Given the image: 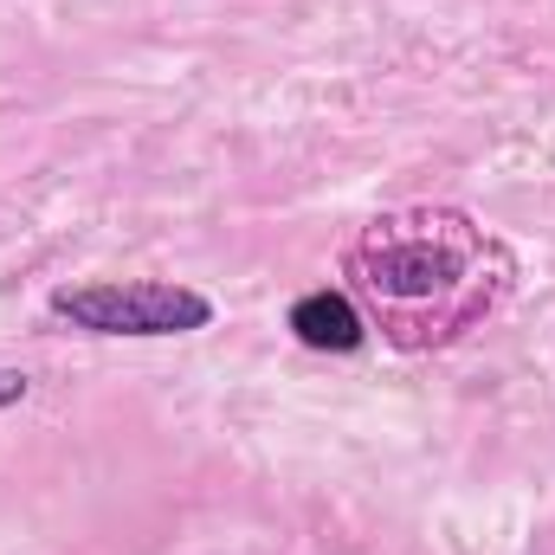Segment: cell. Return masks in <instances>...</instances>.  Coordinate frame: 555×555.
I'll return each mask as SVG.
<instances>
[{
    "label": "cell",
    "instance_id": "277c9868",
    "mask_svg": "<svg viewBox=\"0 0 555 555\" xmlns=\"http://www.w3.org/2000/svg\"><path fill=\"white\" fill-rule=\"evenodd\" d=\"M20 395H26V375H13V369H0V408H7V401H20Z\"/></svg>",
    "mask_w": 555,
    "mask_h": 555
},
{
    "label": "cell",
    "instance_id": "3957f363",
    "mask_svg": "<svg viewBox=\"0 0 555 555\" xmlns=\"http://www.w3.org/2000/svg\"><path fill=\"white\" fill-rule=\"evenodd\" d=\"M459 272V259H446V253H433V246H414V253H388L382 266H375V291L388 284V291H433L439 278Z\"/></svg>",
    "mask_w": 555,
    "mask_h": 555
},
{
    "label": "cell",
    "instance_id": "6da1fadb",
    "mask_svg": "<svg viewBox=\"0 0 555 555\" xmlns=\"http://www.w3.org/2000/svg\"><path fill=\"white\" fill-rule=\"evenodd\" d=\"M52 317L91 336H188L214 323V304L188 284L162 278H111V284H65L52 291Z\"/></svg>",
    "mask_w": 555,
    "mask_h": 555
},
{
    "label": "cell",
    "instance_id": "7a4b0ae2",
    "mask_svg": "<svg viewBox=\"0 0 555 555\" xmlns=\"http://www.w3.org/2000/svg\"><path fill=\"white\" fill-rule=\"evenodd\" d=\"M291 330H297V343L304 349H330V356H349V349H362V310L343 297V291H304L297 304H291Z\"/></svg>",
    "mask_w": 555,
    "mask_h": 555
}]
</instances>
